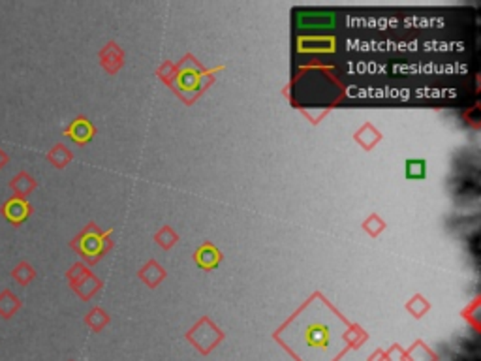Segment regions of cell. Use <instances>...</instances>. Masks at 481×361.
Wrapping results in <instances>:
<instances>
[{
	"label": "cell",
	"instance_id": "obj_1",
	"mask_svg": "<svg viewBox=\"0 0 481 361\" xmlns=\"http://www.w3.org/2000/svg\"><path fill=\"white\" fill-rule=\"evenodd\" d=\"M33 205L25 200V197H16L11 196L10 200H6L0 207V214L4 217V220H8L13 228L21 226L23 222H27L33 214Z\"/></svg>",
	"mask_w": 481,
	"mask_h": 361
},
{
	"label": "cell",
	"instance_id": "obj_2",
	"mask_svg": "<svg viewBox=\"0 0 481 361\" xmlns=\"http://www.w3.org/2000/svg\"><path fill=\"white\" fill-rule=\"evenodd\" d=\"M36 185H38V183L33 179V176H30L28 171H19V173L11 177V180L8 183L10 190L13 192V196L25 197V200H27V196L30 192H34Z\"/></svg>",
	"mask_w": 481,
	"mask_h": 361
},
{
	"label": "cell",
	"instance_id": "obj_3",
	"mask_svg": "<svg viewBox=\"0 0 481 361\" xmlns=\"http://www.w3.org/2000/svg\"><path fill=\"white\" fill-rule=\"evenodd\" d=\"M23 306V301L10 290V288H4L0 292V316L4 320H10L19 312V309Z\"/></svg>",
	"mask_w": 481,
	"mask_h": 361
},
{
	"label": "cell",
	"instance_id": "obj_4",
	"mask_svg": "<svg viewBox=\"0 0 481 361\" xmlns=\"http://www.w3.org/2000/svg\"><path fill=\"white\" fill-rule=\"evenodd\" d=\"M66 134L76 143H87L93 137V126L88 125L85 119H76L66 130Z\"/></svg>",
	"mask_w": 481,
	"mask_h": 361
},
{
	"label": "cell",
	"instance_id": "obj_5",
	"mask_svg": "<svg viewBox=\"0 0 481 361\" xmlns=\"http://www.w3.org/2000/svg\"><path fill=\"white\" fill-rule=\"evenodd\" d=\"M34 277H36V271H34V268L28 262H19L16 268L11 269V279L17 280L21 286L30 285Z\"/></svg>",
	"mask_w": 481,
	"mask_h": 361
},
{
	"label": "cell",
	"instance_id": "obj_6",
	"mask_svg": "<svg viewBox=\"0 0 481 361\" xmlns=\"http://www.w3.org/2000/svg\"><path fill=\"white\" fill-rule=\"evenodd\" d=\"M70 159H71L70 151H68L64 145H60V143L47 153V160H50L55 168H64V166L70 162Z\"/></svg>",
	"mask_w": 481,
	"mask_h": 361
},
{
	"label": "cell",
	"instance_id": "obj_7",
	"mask_svg": "<svg viewBox=\"0 0 481 361\" xmlns=\"http://www.w3.org/2000/svg\"><path fill=\"white\" fill-rule=\"evenodd\" d=\"M8 164H10V154L6 153L4 149L0 147V171L4 170V168H6V166H8Z\"/></svg>",
	"mask_w": 481,
	"mask_h": 361
}]
</instances>
